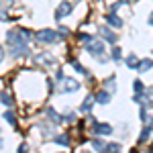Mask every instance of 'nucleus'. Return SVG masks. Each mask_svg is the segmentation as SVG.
Returning <instances> with one entry per match:
<instances>
[{
    "instance_id": "20e7f679",
    "label": "nucleus",
    "mask_w": 153,
    "mask_h": 153,
    "mask_svg": "<svg viewBox=\"0 0 153 153\" xmlns=\"http://www.w3.org/2000/svg\"><path fill=\"white\" fill-rule=\"evenodd\" d=\"M100 35H102V39H104L106 43H112V45L117 43V35H114L108 27H100Z\"/></svg>"
},
{
    "instance_id": "b1692460",
    "label": "nucleus",
    "mask_w": 153,
    "mask_h": 153,
    "mask_svg": "<svg viewBox=\"0 0 153 153\" xmlns=\"http://www.w3.org/2000/svg\"><path fill=\"white\" fill-rule=\"evenodd\" d=\"M4 59V49H2V45H0V61Z\"/></svg>"
},
{
    "instance_id": "412c9836",
    "label": "nucleus",
    "mask_w": 153,
    "mask_h": 153,
    "mask_svg": "<svg viewBox=\"0 0 153 153\" xmlns=\"http://www.w3.org/2000/svg\"><path fill=\"white\" fill-rule=\"evenodd\" d=\"M120 53H123L120 47H114L112 49V59H114V61H120Z\"/></svg>"
},
{
    "instance_id": "423d86ee",
    "label": "nucleus",
    "mask_w": 153,
    "mask_h": 153,
    "mask_svg": "<svg viewBox=\"0 0 153 153\" xmlns=\"http://www.w3.org/2000/svg\"><path fill=\"white\" fill-rule=\"evenodd\" d=\"M76 90H80V84L71 78H65L63 80V92H76Z\"/></svg>"
},
{
    "instance_id": "0eeeda50",
    "label": "nucleus",
    "mask_w": 153,
    "mask_h": 153,
    "mask_svg": "<svg viewBox=\"0 0 153 153\" xmlns=\"http://www.w3.org/2000/svg\"><path fill=\"white\" fill-rule=\"evenodd\" d=\"M104 21H106V25H110V27H117V29H118V27H123V21L118 19L114 12H108V14L104 16Z\"/></svg>"
},
{
    "instance_id": "f3484780",
    "label": "nucleus",
    "mask_w": 153,
    "mask_h": 153,
    "mask_svg": "<svg viewBox=\"0 0 153 153\" xmlns=\"http://www.w3.org/2000/svg\"><path fill=\"white\" fill-rule=\"evenodd\" d=\"M80 41L88 45V43H92V41H94V37H92V35H86V33H82V35H80Z\"/></svg>"
},
{
    "instance_id": "9b49d317",
    "label": "nucleus",
    "mask_w": 153,
    "mask_h": 153,
    "mask_svg": "<svg viewBox=\"0 0 153 153\" xmlns=\"http://www.w3.org/2000/svg\"><path fill=\"white\" fill-rule=\"evenodd\" d=\"M127 65H129L131 70H137V68H139V59H137V55H129V57H127Z\"/></svg>"
},
{
    "instance_id": "aec40b11",
    "label": "nucleus",
    "mask_w": 153,
    "mask_h": 153,
    "mask_svg": "<svg viewBox=\"0 0 153 153\" xmlns=\"http://www.w3.org/2000/svg\"><path fill=\"white\" fill-rule=\"evenodd\" d=\"M104 149L106 151H118L120 149V143H110V145H106Z\"/></svg>"
},
{
    "instance_id": "7ed1b4c3",
    "label": "nucleus",
    "mask_w": 153,
    "mask_h": 153,
    "mask_svg": "<svg viewBox=\"0 0 153 153\" xmlns=\"http://www.w3.org/2000/svg\"><path fill=\"white\" fill-rule=\"evenodd\" d=\"M70 12H71V4L63 0V2H61V4L57 6V10H55V19L59 21V19H63V16H68Z\"/></svg>"
},
{
    "instance_id": "dca6fc26",
    "label": "nucleus",
    "mask_w": 153,
    "mask_h": 153,
    "mask_svg": "<svg viewBox=\"0 0 153 153\" xmlns=\"http://www.w3.org/2000/svg\"><path fill=\"white\" fill-rule=\"evenodd\" d=\"M4 120H8L10 125H16V117H14V112H10V110L4 112Z\"/></svg>"
},
{
    "instance_id": "393cba45",
    "label": "nucleus",
    "mask_w": 153,
    "mask_h": 153,
    "mask_svg": "<svg viewBox=\"0 0 153 153\" xmlns=\"http://www.w3.org/2000/svg\"><path fill=\"white\" fill-rule=\"evenodd\" d=\"M149 25L153 27V14H149Z\"/></svg>"
},
{
    "instance_id": "6e6552de",
    "label": "nucleus",
    "mask_w": 153,
    "mask_h": 153,
    "mask_svg": "<svg viewBox=\"0 0 153 153\" xmlns=\"http://www.w3.org/2000/svg\"><path fill=\"white\" fill-rule=\"evenodd\" d=\"M98 104H108L110 102V92H104V90H100L98 94H96V98H94Z\"/></svg>"
},
{
    "instance_id": "a211bd4d",
    "label": "nucleus",
    "mask_w": 153,
    "mask_h": 153,
    "mask_svg": "<svg viewBox=\"0 0 153 153\" xmlns=\"http://www.w3.org/2000/svg\"><path fill=\"white\" fill-rule=\"evenodd\" d=\"M133 88H135V92H137V94H143V82H139V80H135V84H133Z\"/></svg>"
},
{
    "instance_id": "1a4fd4ad",
    "label": "nucleus",
    "mask_w": 153,
    "mask_h": 153,
    "mask_svg": "<svg viewBox=\"0 0 153 153\" xmlns=\"http://www.w3.org/2000/svg\"><path fill=\"white\" fill-rule=\"evenodd\" d=\"M151 68H153V59H143V61H139V68L137 70L145 74V71H149Z\"/></svg>"
},
{
    "instance_id": "4468645a",
    "label": "nucleus",
    "mask_w": 153,
    "mask_h": 153,
    "mask_svg": "<svg viewBox=\"0 0 153 153\" xmlns=\"http://www.w3.org/2000/svg\"><path fill=\"white\" fill-rule=\"evenodd\" d=\"M151 131H153V127H151V125H149V127H145V129H143V133H141V137H139V141H147V139H149V133H151Z\"/></svg>"
},
{
    "instance_id": "f257e3e1",
    "label": "nucleus",
    "mask_w": 153,
    "mask_h": 153,
    "mask_svg": "<svg viewBox=\"0 0 153 153\" xmlns=\"http://www.w3.org/2000/svg\"><path fill=\"white\" fill-rule=\"evenodd\" d=\"M57 39H59V33L53 31V29H43V31L37 33V41H39V43H47V45H51V43H55Z\"/></svg>"
},
{
    "instance_id": "ddd939ff",
    "label": "nucleus",
    "mask_w": 153,
    "mask_h": 153,
    "mask_svg": "<svg viewBox=\"0 0 153 153\" xmlns=\"http://www.w3.org/2000/svg\"><path fill=\"white\" fill-rule=\"evenodd\" d=\"M47 114H49V120H51V123H55V125H57V123H61V117H59L57 112H53V108H49Z\"/></svg>"
},
{
    "instance_id": "5701e85b",
    "label": "nucleus",
    "mask_w": 153,
    "mask_h": 153,
    "mask_svg": "<svg viewBox=\"0 0 153 153\" xmlns=\"http://www.w3.org/2000/svg\"><path fill=\"white\" fill-rule=\"evenodd\" d=\"M55 78H57V80H63V74H61V70L55 71Z\"/></svg>"
},
{
    "instance_id": "39448f33",
    "label": "nucleus",
    "mask_w": 153,
    "mask_h": 153,
    "mask_svg": "<svg viewBox=\"0 0 153 153\" xmlns=\"http://www.w3.org/2000/svg\"><path fill=\"white\" fill-rule=\"evenodd\" d=\"M94 133L96 135H110L112 133V127L110 125H104V123H94Z\"/></svg>"
},
{
    "instance_id": "f8f14e48",
    "label": "nucleus",
    "mask_w": 153,
    "mask_h": 153,
    "mask_svg": "<svg viewBox=\"0 0 153 153\" xmlns=\"http://www.w3.org/2000/svg\"><path fill=\"white\" fill-rule=\"evenodd\" d=\"M0 102H2L4 106H8V108L14 104V102H12V98H10V94H6V92H2V94H0Z\"/></svg>"
},
{
    "instance_id": "a878e982",
    "label": "nucleus",
    "mask_w": 153,
    "mask_h": 153,
    "mask_svg": "<svg viewBox=\"0 0 153 153\" xmlns=\"http://www.w3.org/2000/svg\"><path fill=\"white\" fill-rule=\"evenodd\" d=\"M0 6H2V4H0Z\"/></svg>"
},
{
    "instance_id": "4be33fe9",
    "label": "nucleus",
    "mask_w": 153,
    "mask_h": 153,
    "mask_svg": "<svg viewBox=\"0 0 153 153\" xmlns=\"http://www.w3.org/2000/svg\"><path fill=\"white\" fill-rule=\"evenodd\" d=\"M65 120H68V123H74V120H76V114H74V112H70V114L65 117Z\"/></svg>"
},
{
    "instance_id": "f03ea898",
    "label": "nucleus",
    "mask_w": 153,
    "mask_h": 153,
    "mask_svg": "<svg viewBox=\"0 0 153 153\" xmlns=\"http://www.w3.org/2000/svg\"><path fill=\"white\" fill-rule=\"evenodd\" d=\"M88 53H92L94 57H100V55L104 53V43H102V41H92V43H88Z\"/></svg>"
},
{
    "instance_id": "2eb2a0df",
    "label": "nucleus",
    "mask_w": 153,
    "mask_h": 153,
    "mask_svg": "<svg viewBox=\"0 0 153 153\" xmlns=\"http://www.w3.org/2000/svg\"><path fill=\"white\" fill-rule=\"evenodd\" d=\"M53 141L57 143V145H70V139H68V135H59V137H55Z\"/></svg>"
},
{
    "instance_id": "6ab92c4d",
    "label": "nucleus",
    "mask_w": 153,
    "mask_h": 153,
    "mask_svg": "<svg viewBox=\"0 0 153 153\" xmlns=\"http://www.w3.org/2000/svg\"><path fill=\"white\" fill-rule=\"evenodd\" d=\"M92 147H94L96 151H100V149H104L106 145H104V141H98V139H96V141H92Z\"/></svg>"
},
{
    "instance_id": "9d476101",
    "label": "nucleus",
    "mask_w": 153,
    "mask_h": 153,
    "mask_svg": "<svg viewBox=\"0 0 153 153\" xmlns=\"http://www.w3.org/2000/svg\"><path fill=\"white\" fill-rule=\"evenodd\" d=\"M92 106H94V98H92V96H88V98L84 100V104H82V110H84V112H90V110H92Z\"/></svg>"
}]
</instances>
